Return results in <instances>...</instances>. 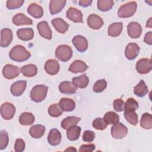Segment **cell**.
<instances>
[{
	"label": "cell",
	"instance_id": "obj_1",
	"mask_svg": "<svg viewBox=\"0 0 152 152\" xmlns=\"http://www.w3.org/2000/svg\"><path fill=\"white\" fill-rule=\"evenodd\" d=\"M9 56L11 59L15 62H23L30 58L31 54L23 46L17 45L11 49Z\"/></svg>",
	"mask_w": 152,
	"mask_h": 152
},
{
	"label": "cell",
	"instance_id": "obj_2",
	"mask_svg": "<svg viewBox=\"0 0 152 152\" xmlns=\"http://www.w3.org/2000/svg\"><path fill=\"white\" fill-rule=\"evenodd\" d=\"M48 90V87L45 85L39 84L34 86L30 93L31 100L36 103L42 102L46 97Z\"/></svg>",
	"mask_w": 152,
	"mask_h": 152
},
{
	"label": "cell",
	"instance_id": "obj_3",
	"mask_svg": "<svg viewBox=\"0 0 152 152\" xmlns=\"http://www.w3.org/2000/svg\"><path fill=\"white\" fill-rule=\"evenodd\" d=\"M137 4L135 1H131L122 5L118 11V16L120 18H128L132 16L136 12Z\"/></svg>",
	"mask_w": 152,
	"mask_h": 152
},
{
	"label": "cell",
	"instance_id": "obj_4",
	"mask_svg": "<svg viewBox=\"0 0 152 152\" xmlns=\"http://www.w3.org/2000/svg\"><path fill=\"white\" fill-rule=\"evenodd\" d=\"M72 56V50L67 45H61L55 50V56L62 62L69 61Z\"/></svg>",
	"mask_w": 152,
	"mask_h": 152
},
{
	"label": "cell",
	"instance_id": "obj_5",
	"mask_svg": "<svg viewBox=\"0 0 152 152\" xmlns=\"http://www.w3.org/2000/svg\"><path fill=\"white\" fill-rule=\"evenodd\" d=\"M128 134V128L121 122H118L111 127V135L115 139H122Z\"/></svg>",
	"mask_w": 152,
	"mask_h": 152
},
{
	"label": "cell",
	"instance_id": "obj_6",
	"mask_svg": "<svg viewBox=\"0 0 152 152\" xmlns=\"http://www.w3.org/2000/svg\"><path fill=\"white\" fill-rule=\"evenodd\" d=\"M15 113V107L10 102H5L1 106V115L5 120L11 119Z\"/></svg>",
	"mask_w": 152,
	"mask_h": 152
},
{
	"label": "cell",
	"instance_id": "obj_7",
	"mask_svg": "<svg viewBox=\"0 0 152 152\" xmlns=\"http://www.w3.org/2000/svg\"><path fill=\"white\" fill-rule=\"evenodd\" d=\"M137 71L141 74L148 73L152 69L151 60L148 58H142L138 60L136 64Z\"/></svg>",
	"mask_w": 152,
	"mask_h": 152
},
{
	"label": "cell",
	"instance_id": "obj_8",
	"mask_svg": "<svg viewBox=\"0 0 152 152\" xmlns=\"http://www.w3.org/2000/svg\"><path fill=\"white\" fill-rule=\"evenodd\" d=\"M20 71L18 66L11 64H7L2 69V74L5 78L11 80L16 78L20 73Z\"/></svg>",
	"mask_w": 152,
	"mask_h": 152
},
{
	"label": "cell",
	"instance_id": "obj_9",
	"mask_svg": "<svg viewBox=\"0 0 152 152\" xmlns=\"http://www.w3.org/2000/svg\"><path fill=\"white\" fill-rule=\"evenodd\" d=\"M37 28L39 34L42 37L48 40H51L52 37V30L47 21H42L39 22L37 25Z\"/></svg>",
	"mask_w": 152,
	"mask_h": 152
},
{
	"label": "cell",
	"instance_id": "obj_10",
	"mask_svg": "<svg viewBox=\"0 0 152 152\" xmlns=\"http://www.w3.org/2000/svg\"><path fill=\"white\" fill-rule=\"evenodd\" d=\"M127 31L130 37L132 39H137L140 37L141 34L142 27L138 23L132 21L127 26Z\"/></svg>",
	"mask_w": 152,
	"mask_h": 152
},
{
	"label": "cell",
	"instance_id": "obj_11",
	"mask_svg": "<svg viewBox=\"0 0 152 152\" xmlns=\"http://www.w3.org/2000/svg\"><path fill=\"white\" fill-rule=\"evenodd\" d=\"M66 17L74 23H83V16L81 11L74 7H69L66 13Z\"/></svg>",
	"mask_w": 152,
	"mask_h": 152
},
{
	"label": "cell",
	"instance_id": "obj_12",
	"mask_svg": "<svg viewBox=\"0 0 152 152\" xmlns=\"http://www.w3.org/2000/svg\"><path fill=\"white\" fill-rule=\"evenodd\" d=\"M72 41L78 51L83 52L87 49L88 42L85 37L81 35H77L73 37Z\"/></svg>",
	"mask_w": 152,
	"mask_h": 152
},
{
	"label": "cell",
	"instance_id": "obj_13",
	"mask_svg": "<svg viewBox=\"0 0 152 152\" xmlns=\"http://www.w3.org/2000/svg\"><path fill=\"white\" fill-rule=\"evenodd\" d=\"M139 52V46L135 43H129L125 48V55L128 60H133L138 56Z\"/></svg>",
	"mask_w": 152,
	"mask_h": 152
},
{
	"label": "cell",
	"instance_id": "obj_14",
	"mask_svg": "<svg viewBox=\"0 0 152 152\" xmlns=\"http://www.w3.org/2000/svg\"><path fill=\"white\" fill-rule=\"evenodd\" d=\"M13 36L11 29L8 28H2L1 31V46L8 47L12 40Z\"/></svg>",
	"mask_w": 152,
	"mask_h": 152
},
{
	"label": "cell",
	"instance_id": "obj_15",
	"mask_svg": "<svg viewBox=\"0 0 152 152\" xmlns=\"http://www.w3.org/2000/svg\"><path fill=\"white\" fill-rule=\"evenodd\" d=\"M59 64L58 61L54 59H48L45 64V70L51 75H56L59 71Z\"/></svg>",
	"mask_w": 152,
	"mask_h": 152
},
{
	"label": "cell",
	"instance_id": "obj_16",
	"mask_svg": "<svg viewBox=\"0 0 152 152\" xmlns=\"http://www.w3.org/2000/svg\"><path fill=\"white\" fill-rule=\"evenodd\" d=\"M27 82L25 80H20L13 83L10 88L11 93L15 96H21L26 90Z\"/></svg>",
	"mask_w": 152,
	"mask_h": 152
},
{
	"label": "cell",
	"instance_id": "obj_17",
	"mask_svg": "<svg viewBox=\"0 0 152 152\" xmlns=\"http://www.w3.org/2000/svg\"><path fill=\"white\" fill-rule=\"evenodd\" d=\"M87 24L91 28L98 30L102 27L103 21L100 16L92 14H90L87 18Z\"/></svg>",
	"mask_w": 152,
	"mask_h": 152
},
{
	"label": "cell",
	"instance_id": "obj_18",
	"mask_svg": "<svg viewBox=\"0 0 152 152\" xmlns=\"http://www.w3.org/2000/svg\"><path fill=\"white\" fill-rule=\"evenodd\" d=\"M62 138L61 132L56 129L53 128L50 130L48 136V141L49 144L52 146H56L60 144Z\"/></svg>",
	"mask_w": 152,
	"mask_h": 152
},
{
	"label": "cell",
	"instance_id": "obj_19",
	"mask_svg": "<svg viewBox=\"0 0 152 152\" xmlns=\"http://www.w3.org/2000/svg\"><path fill=\"white\" fill-rule=\"evenodd\" d=\"M51 23L55 30L60 33L64 34L68 30V24L61 18H55L52 20Z\"/></svg>",
	"mask_w": 152,
	"mask_h": 152
},
{
	"label": "cell",
	"instance_id": "obj_20",
	"mask_svg": "<svg viewBox=\"0 0 152 152\" xmlns=\"http://www.w3.org/2000/svg\"><path fill=\"white\" fill-rule=\"evenodd\" d=\"M65 0H51L49 3V10L52 15L61 11L66 4Z\"/></svg>",
	"mask_w": 152,
	"mask_h": 152
},
{
	"label": "cell",
	"instance_id": "obj_21",
	"mask_svg": "<svg viewBox=\"0 0 152 152\" xmlns=\"http://www.w3.org/2000/svg\"><path fill=\"white\" fill-rule=\"evenodd\" d=\"M88 68L87 65L81 60L74 61L69 66L68 70L74 74L83 72Z\"/></svg>",
	"mask_w": 152,
	"mask_h": 152
},
{
	"label": "cell",
	"instance_id": "obj_22",
	"mask_svg": "<svg viewBox=\"0 0 152 152\" xmlns=\"http://www.w3.org/2000/svg\"><path fill=\"white\" fill-rule=\"evenodd\" d=\"M59 90L61 93L66 94H72L76 92L77 87L70 81H65L61 82L59 85Z\"/></svg>",
	"mask_w": 152,
	"mask_h": 152
},
{
	"label": "cell",
	"instance_id": "obj_23",
	"mask_svg": "<svg viewBox=\"0 0 152 152\" xmlns=\"http://www.w3.org/2000/svg\"><path fill=\"white\" fill-rule=\"evenodd\" d=\"M27 12L36 18H40L43 15V8L36 3H31L27 8Z\"/></svg>",
	"mask_w": 152,
	"mask_h": 152
},
{
	"label": "cell",
	"instance_id": "obj_24",
	"mask_svg": "<svg viewBox=\"0 0 152 152\" xmlns=\"http://www.w3.org/2000/svg\"><path fill=\"white\" fill-rule=\"evenodd\" d=\"M18 37L23 41H28L34 37V31L31 28H22L17 31Z\"/></svg>",
	"mask_w": 152,
	"mask_h": 152
},
{
	"label": "cell",
	"instance_id": "obj_25",
	"mask_svg": "<svg viewBox=\"0 0 152 152\" xmlns=\"http://www.w3.org/2000/svg\"><path fill=\"white\" fill-rule=\"evenodd\" d=\"M12 23L16 26L21 25H31L33 23L32 20L27 17L23 13H18L15 15L12 19Z\"/></svg>",
	"mask_w": 152,
	"mask_h": 152
},
{
	"label": "cell",
	"instance_id": "obj_26",
	"mask_svg": "<svg viewBox=\"0 0 152 152\" xmlns=\"http://www.w3.org/2000/svg\"><path fill=\"white\" fill-rule=\"evenodd\" d=\"M59 104L63 111L71 112L73 111L75 107V102L69 98H62L59 100Z\"/></svg>",
	"mask_w": 152,
	"mask_h": 152
},
{
	"label": "cell",
	"instance_id": "obj_27",
	"mask_svg": "<svg viewBox=\"0 0 152 152\" xmlns=\"http://www.w3.org/2000/svg\"><path fill=\"white\" fill-rule=\"evenodd\" d=\"M73 84L78 88H86L89 83L88 77L86 74H82L78 77H74L72 80Z\"/></svg>",
	"mask_w": 152,
	"mask_h": 152
},
{
	"label": "cell",
	"instance_id": "obj_28",
	"mask_svg": "<svg viewBox=\"0 0 152 152\" xmlns=\"http://www.w3.org/2000/svg\"><path fill=\"white\" fill-rule=\"evenodd\" d=\"M123 24L122 22H116L112 23L108 27V35L111 37H117L119 36L122 31Z\"/></svg>",
	"mask_w": 152,
	"mask_h": 152
},
{
	"label": "cell",
	"instance_id": "obj_29",
	"mask_svg": "<svg viewBox=\"0 0 152 152\" xmlns=\"http://www.w3.org/2000/svg\"><path fill=\"white\" fill-rule=\"evenodd\" d=\"M45 126L42 125H34L29 130L30 135L34 138H40L45 132Z\"/></svg>",
	"mask_w": 152,
	"mask_h": 152
},
{
	"label": "cell",
	"instance_id": "obj_30",
	"mask_svg": "<svg viewBox=\"0 0 152 152\" xmlns=\"http://www.w3.org/2000/svg\"><path fill=\"white\" fill-rule=\"evenodd\" d=\"M81 129L80 126L73 125L67 129L66 136L69 140L75 141L80 137Z\"/></svg>",
	"mask_w": 152,
	"mask_h": 152
},
{
	"label": "cell",
	"instance_id": "obj_31",
	"mask_svg": "<svg viewBox=\"0 0 152 152\" xmlns=\"http://www.w3.org/2000/svg\"><path fill=\"white\" fill-rule=\"evenodd\" d=\"M20 71L24 76L27 77H32L37 74V68L35 65L30 64L22 66Z\"/></svg>",
	"mask_w": 152,
	"mask_h": 152
},
{
	"label": "cell",
	"instance_id": "obj_32",
	"mask_svg": "<svg viewBox=\"0 0 152 152\" xmlns=\"http://www.w3.org/2000/svg\"><path fill=\"white\" fill-rule=\"evenodd\" d=\"M35 118L34 115L30 112H23L19 117V122L21 125L27 126L30 125L34 123Z\"/></svg>",
	"mask_w": 152,
	"mask_h": 152
},
{
	"label": "cell",
	"instance_id": "obj_33",
	"mask_svg": "<svg viewBox=\"0 0 152 152\" xmlns=\"http://www.w3.org/2000/svg\"><path fill=\"white\" fill-rule=\"evenodd\" d=\"M148 92V87L146 86L145 82L141 80L134 88V94L140 97H144Z\"/></svg>",
	"mask_w": 152,
	"mask_h": 152
},
{
	"label": "cell",
	"instance_id": "obj_34",
	"mask_svg": "<svg viewBox=\"0 0 152 152\" xmlns=\"http://www.w3.org/2000/svg\"><path fill=\"white\" fill-rule=\"evenodd\" d=\"M81 120V118L76 116H68L64 119L61 123V126L64 129H67L69 127L73 125H77L78 122Z\"/></svg>",
	"mask_w": 152,
	"mask_h": 152
},
{
	"label": "cell",
	"instance_id": "obj_35",
	"mask_svg": "<svg viewBox=\"0 0 152 152\" xmlns=\"http://www.w3.org/2000/svg\"><path fill=\"white\" fill-rule=\"evenodd\" d=\"M124 116L131 125L134 126L137 125L138 122V115L137 113L134 110H124Z\"/></svg>",
	"mask_w": 152,
	"mask_h": 152
},
{
	"label": "cell",
	"instance_id": "obj_36",
	"mask_svg": "<svg viewBox=\"0 0 152 152\" xmlns=\"http://www.w3.org/2000/svg\"><path fill=\"white\" fill-rule=\"evenodd\" d=\"M140 126L145 129L152 128V116L149 113H144L141 116L140 120Z\"/></svg>",
	"mask_w": 152,
	"mask_h": 152
},
{
	"label": "cell",
	"instance_id": "obj_37",
	"mask_svg": "<svg viewBox=\"0 0 152 152\" xmlns=\"http://www.w3.org/2000/svg\"><path fill=\"white\" fill-rule=\"evenodd\" d=\"M103 119L107 125H114L119 121V115L113 111L106 112L103 116Z\"/></svg>",
	"mask_w": 152,
	"mask_h": 152
},
{
	"label": "cell",
	"instance_id": "obj_38",
	"mask_svg": "<svg viewBox=\"0 0 152 152\" xmlns=\"http://www.w3.org/2000/svg\"><path fill=\"white\" fill-rule=\"evenodd\" d=\"M114 2L112 0H99L97 1V8L102 11H107L113 6Z\"/></svg>",
	"mask_w": 152,
	"mask_h": 152
},
{
	"label": "cell",
	"instance_id": "obj_39",
	"mask_svg": "<svg viewBox=\"0 0 152 152\" xmlns=\"http://www.w3.org/2000/svg\"><path fill=\"white\" fill-rule=\"evenodd\" d=\"M63 113V110L58 103L51 104L48 108V113L52 117H59Z\"/></svg>",
	"mask_w": 152,
	"mask_h": 152
},
{
	"label": "cell",
	"instance_id": "obj_40",
	"mask_svg": "<svg viewBox=\"0 0 152 152\" xmlns=\"http://www.w3.org/2000/svg\"><path fill=\"white\" fill-rule=\"evenodd\" d=\"M92 126L94 128L97 130H104L106 128L107 124L105 122L103 118H97L93 121Z\"/></svg>",
	"mask_w": 152,
	"mask_h": 152
},
{
	"label": "cell",
	"instance_id": "obj_41",
	"mask_svg": "<svg viewBox=\"0 0 152 152\" xmlns=\"http://www.w3.org/2000/svg\"><path fill=\"white\" fill-rule=\"evenodd\" d=\"M107 87V82L104 79L97 80L93 86V91L95 93L102 92Z\"/></svg>",
	"mask_w": 152,
	"mask_h": 152
},
{
	"label": "cell",
	"instance_id": "obj_42",
	"mask_svg": "<svg viewBox=\"0 0 152 152\" xmlns=\"http://www.w3.org/2000/svg\"><path fill=\"white\" fill-rule=\"evenodd\" d=\"M9 141V137L7 132L5 130H2L0 132V150L5 148Z\"/></svg>",
	"mask_w": 152,
	"mask_h": 152
},
{
	"label": "cell",
	"instance_id": "obj_43",
	"mask_svg": "<svg viewBox=\"0 0 152 152\" xmlns=\"http://www.w3.org/2000/svg\"><path fill=\"white\" fill-rule=\"evenodd\" d=\"M138 103L133 98H129L125 103V110H134L138 109Z\"/></svg>",
	"mask_w": 152,
	"mask_h": 152
},
{
	"label": "cell",
	"instance_id": "obj_44",
	"mask_svg": "<svg viewBox=\"0 0 152 152\" xmlns=\"http://www.w3.org/2000/svg\"><path fill=\"white\" fill-rule=\"evenodd\" d=\"M23 0H8L6 3V6L8 9L14 10L21 7L24 4Z\"/></svg>",
	"mask_w": 152,
	"mask_h": 152
},
{
	"label": "cell",
	"instance_id": "obj_45",
	"mask_svg": "<svg viewBox=\"0 0 152 152\" xmlns=\"http://www.w3.org/2000/svg\"><path fill=\"white\" fill-rule=\"evenodd\" d=\"M113 109L116 112H122L124 110L125 102L121 99H116L113 102Z\"/></svg>",
	"mask_w": 152,
	"mask_h": 152
},
{
	"label": "cell",
	"instance_id": "obj_46",
	"mask_svg": "<svg viewBox=\"0 0 152 152\" xmlns=\"http://www.w3.org/2000/svg\"><path fill=\"white\" fill-rule=\"evenodd\" d=\"M95 138V133L90 130H86L83 132V140L85 142H91Z\"/></svg>",
	"mask_w": 152,
	"mask_h": 152
},
{
	"label": "cell",
	"instance_id": "obj_47",
	"mask_svg": "<svg viewBox=\"0 0 152 152\" xmlns=\"http://www.w3.org/2000/svg\"><path fill=\"white\" fill-rule=\"evenodd\" d=\"M25 149V142L23 140L18 138L15 140L14 144V150L17 152H21Z\"/></svg>",
	"mask_w": 152,
	"mask_h": 152
},
{
	"label": "cell",
	"instance_id": "obj_48",
	"mask_svg": "<svg viewBox=\"0 0 152 152\" xmlns=\"http://www.w3.org/2000/svg\"><path fill=\"white\" fill-rule=\"evenodd\" d=\"M96 146L93 144H83L79 148L80 152H92L94 150Z\"/></svg>",
	"mask_w": 152,
	"mask_h": 152
},
{
	"label": "cell",
	"instance_id": "obj_49",
	"mask_svg": "<svg viewBox=\"0 0 152 152\" xmlns=\"http://www.w3.org/2000/svg\"><path fill=\"white\" fill-rule=\"evenodd\" d=\"M144 40L146 43L150 45H152V32L151 31H148L145 34Z\"/></svg>",
	"mask_w": 152,
	"mask_h": 152
},
{
	"label": "cell",
	"instance_id": "obj_50",
	"mask_svg": "<svg viewBox=\"0 0 152 152\" xmlns=\"http://www.w3.org/2000/svg\"><path fill=\"white\" fill-rule=\"evenodd\" d=\"M92 2L91 0H81L78 2V4L83 7H87L91 4Z\"/></svg>",
	"mask_w": 152,
	"mask_h": 152
},
{
	"label": "cell",
	"instance_id": "obj_51",
	"mask_svg": "<svg viewBox=\"0 0 152 152\" xmlns=\"http://www.w3.org/2000/svg\"><path fill=\"white\" fill-rule=\"evenodd\" d=\"M151 20H152V18L150 17L148 19V20L147 21V24H146V27H150V28L151 27Z\"/></svg>",
	"mask_w": 152,
	"mask_h": 152
},
{
	"label": "cell",
	"instance_id": "obj_52",
	"mask_svg": "<svg viewBox=\"0 0 152 152\" xmlns=\"http://www.w3.org/2000/svg\"><path fill=\"white\" fill-rule=\"evenodd\" d=\"M77 151V150L76 149H75V148H74V147H69L68 149H66L65 150V151Z\"/></svg>",
	"mask_w": 152,
	"mask_h": 152
}]
</instances>
